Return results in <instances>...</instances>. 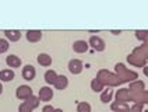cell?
<instances>
[{"mask_svg": "<svg viewBox=\"0 0 148 112\" xmlns=\"http://www.w3.org/2000/svg\"><path fill=\"white\" fill-rule=\"evenodd\" d=\"M69 70L73 73V74H78V73H81V70H82V63L80 60H77V59L70 60V63H69Z\"/></svg>", "mask_w": 148, "mask_h": 112, "instance_id": "6da1fadb", "label": "cell"}, {"mask_svg": "<svg viewBox=\"0 0 148 112\" xmlns=\"http://www.w3.org/2000/svg\"><path fill=\"white\" fill-rule=\"evenodd\" d=\"M90 44L92 45V48L97 49V50H99V52L105 49V44H103V41L101 39V38H98V37H91Z\"/></svg>", "mask_w": 148, "mask_h": 112, "instance_id": "7a4b0ae2", "label": "cell"}, {"mask_svg": "<svg viewBox=\"0 0 148 112\" xmlns=\"http://www.w3.org/2000/svg\"><path fill=\"white\" fill-rule=\"evenodd\" d=\"M23 77H24L25 80H32L34 77H35V69H34V66H31V64L25 66L24 69H23Z\"/></svg>", "mask_w": 148, "mask_h": 112, "instance_id": "3957f363", "label": "cell"}, {"mask_svg": "<svg viewBox=\"0 0 148 112\" xmlns=\"http://www.w3.org/2000/svg\"><path fill=\"white\" fill-rule=\"evenodd\" d=\"M6 63H7L10 67H20V66H21V59L16 55H10L6 57Z\"/></svg>", "mask_w": 148, "mask_h": 112, "instance_id": "277c9868", "label": "cell"}, {"mask_svg": "<svg viewBox=\"0 0 148 112\" xmlns=\"http://www.w3.org/2000/svg\"><path fill=\"white\" fill-rule=\"evenodd\" d=\"M73 49L74 52H77V53H82V52H85L88 49V44L85 41H77L73 45Z\"/></svg>", "mask_w": 148, "mask_h": 112, "instance_id": "5b68a950", "label": "cell"}, {"mask_svg": "<svg viewBox=\"0 0 148 112\" xmlns=\"http://www.w3.org/2000/svg\"><path fill=\"white\" fill-rule=\"evenodd\" d=\"M29 95H32V90L29 87H27V86H21L18 88V91H17V97L18 98H27Z\"/></svg>", "mask_w": 148, "mask_h": 112, "instance_id": "8992f818", "label": "cell"}, {"mask_svg": "<svg viewBox=\"0 0 148 112\" xmlns=\"http://www.w3.org/2000/svg\"><path fill=\"white\" fill-rule=\"evenodd\" d=\"M52 95H53V91L49 87H43L39 91V97H41V100H43V101H49L50 98H52Z\"/></svg>", "mask_w": 148, "mask_h": 112, "instance_id": "52a82bcc", "label": "cell"}, {"mask_svg": "<svg viewBox=\"0 0 148 112\" xmlns=\"http://www.w3.org/2000/svg\"><path fill=\"white\" fill-rule=\"evenodd\" d=\"M14 79V72L13 70H1L0 72V80L1 81H11Z\"/></svg>", "mask_w": 148, "mask_h": 112, "instance_id": "ba28073f", "label": "cell"}, {"mask_svg": "<svg viewBox=\"0 0 148 112\" xmlns=\"http://www.w3.org/2000/svg\"><path fill=\"white\" fill-rule=\"evenodd\" d=\"M38 63L42 64V66H50L52 57L49 55H46V53H41V55L38 56Z\"/></svg>", "mask_w": 148, "mask_h": 112, "instance_id": "9c48e42d", "label": "cell"}, {"mask_svg": "<svg viewBox=\"0 0 148 112\" xmlns=\"http://www.w3.org/2000/svg\"><path fill=\"white\" fill-rule=\"evenodd\" d=\"M4 34H6V37H7L8 39H11V41H18L21 38V32L16 31V30H8Z\"/></svg>", "mask_w": 148, "mask_h": 112, "instance_id": "30bf717a", "label": "cell"}, {"mask_svg": "<svg viewBox=\"0 0 148 112\" xmlns=\"http://www.w3.org/2000/svg\"><path fill=\"white\" fill-rule=\"evenodd\" d=\"M45 80L48 84H55L56 80H58V76H56V73L53 72V70H49V72H46L45 74Z\"/></svg>", "mask_w": 148, "mask_h": 112, "instance_id": "8fae6325", "label": "cell"}, {"mask_svg": "<svg viewBox=\"0 0 148 112\" xmlns=\"http://www.w3.org/2000/svg\"><path fill=\"white\" fill-rule=\"evenodd\" d=\"M41 37H42L41 31H28L27 32V38H28V41H32V42L41 39Z\"/></svg>", "mask_w": 148, "mask_h": 112, "instance_id": "7c38bea8", "label": "cell"}, {"mask_svg": "<svg viewBox=\"0 0 148 112\" xmlns=\"http://www.w3.org/2000/svg\"><path fill=\"white\" fill-rule=\"evenodd\" d=\"M55 86H56L59 90H63V88L67 86V77H64V76L58 77V80H56V83H55Z\"/></svg>", "mask_w": 148, "mask_h": 112, "instance_id": "4fadbf2b", "label": "cell"}, {"mask_svg": "<svg viewBox=\"0 0 148 112\" xmlns=\"http://www.w3.org/2000/svg\"><path fill=\"white\" fill-rule=\"evenodd\" d=\"M8 48H10V45H8L7 41H6V39H0V53L6 52Z\"/></svg>", "mask_w": 148, "mask_h": 112, "instance_id": "5bb4252c", "label": "cell"}, {"mask_svg": "<svg viewBox=\"0 0 148 112\" xmlns=\"http://www.w3.org/2000/svg\"><path fill=\"white\" fill-rule=\"evenodd\" d=\"M1 91H3V87H1V84H0V94H1Z\"/></svg>", "mask_w": 148, "mask_h": 112, "instance_id": "9a60e30c", "label": "cell"}]
</instances>
